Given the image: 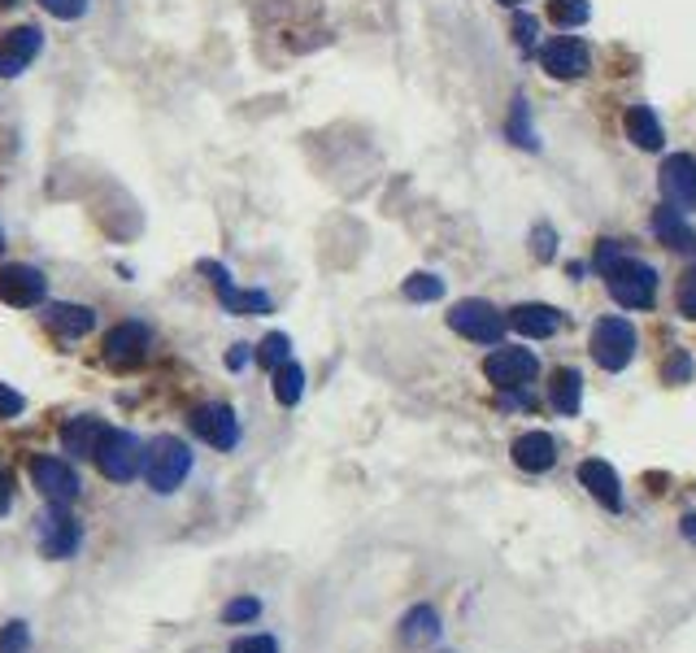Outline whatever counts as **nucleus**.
<instances>
[{
  "label": "nucleus",
  "instance_id": "obj_11",
  "mask_svg": "<svg viewBox=\"0 0 696 653\" xmlns=\"http://www.w3.org/2000/svg\"><path fill=\"white\" fill-rule=\"evenodd\" d=\"M40 53H44V31L35 22L13 27L9 35H0V78H18Z\"/></svg>",
  "mask_w": 696,
  "mask_h": 653
},
{
  "label": "nucleus",
  "instance_id": "obj_12",
  "mask_svg": "<svg viewBox=\"0 0 696 653\" xmlns=\"http://www.w3.org/2000/svg\"><path fill=\"white\" fill-rule=\"evenodd\" d=\"M192 432L201 435L205 444H213V449L231 453V449L240 444V419H235L231 406L209 401V406H201V410H192Z\"/></svg>",
  "mask_w": 696,
  "mask_h": 653
},
{
  "label": "nucleus",
  "instance_id": "obj_39",
  "mask_svg": "<svg viewBox=\"0 0 696 653\" xmlns=\"http://www.w3.org/2000/svg\"><path fill=\"white\" fill-rule=\"evenodd\" d=\"M531 244H536V257L549 262V257H553V244H557L553 227H536V231H531Z\"/></svg>",
  "mask_w": 696,
  "mask_h": 653
},
{
  "label": "nucleus",
  "instance_id": "obj_9",
  "mask_svg": "<svg viewBox=\"0 0 696 653\" xmlns=\"http://www.w3.org/2000/svg\"><path fill=\"white\" fill-rule=\"evenodd\" d=\"M0 301L13 309H35L49 301V280L44 271L27 266V262H4L0 266Z\"/></svg>",
  "mask_w": 696,
  "mask_h": 653
},
{
  "label": "nucleus",
  "instance_id": "obj_38",
  "mask_svg": "<svg viewBox=\"0 0 696 653\" xmlns=\"http://www.w3.org/2000/svg\"><path fill=\"white\" fill-rule=\"evenodd\" d=\"M666 379H671V383H688V379H693V358H688L684 349L666 362Z\"/></svg>",
  "mask_w": 696,
  "mask_h": 653
},
{
  "label": "nucleus",
  "instance_id": "obj_22",
  "mask_svg": "<svg viewBox=\"0 0 696 653\" xmlns=\"http://www.w3.org/2000/svg\"><path fill=\"white\" fill-rule=\"evenodd\" d=\"M549 401H553L557 414H566V419L579 414V406H583V375H579L574 366H561V370L553 375V383H549Z\"/></svg>",
  "mask_w": 696,
  "mask_h": 653
},
{
  "label": "nucleus",
  "instance_id": "obj_34",
  "mask_svg": "<svg viewBox=\"0 0 696 653\" xmlns=\"http://www.w3.org/2000/svg\"><path fill=\"white\" fill-rule=\"evenodd\" d=\"M536 31H540V27H536V18H531V13H514V44H518L523 53H531V49H536Z\"/></svg>",
  "mask_w": 696,
  "mask_h": 653
},
{
  "label": "nucleus",
  "instance_id": "obj_7",
  "mask_svg": "<svg viewBox=\"0 0 696 653\" xmlns=\"http://www.w3.org/2000/svg\"><path fill=\"white\" fill-rule=\"evenodd\" d=\"M635 327L626 318H601L592 327V362L601 370H623L635 358Z\"/></svg>",
  "mask_w": 696,
  "mask_h": 653
},
{
  "label": "nucleus",
  "instance_id": "obj_36",
  "mask_svg": "<svg viewBox=\"0 0 696 653\" xmlns=\"http://www.w3.org/2000/svg\"><path fill=\"white\" fill-rule=\"evenodd\" d=\"M22 410H27V397L13 392L9 383H0V419H18Z\"/></svg>",
  "mask_w": 696,
  "mask_h": 653
},
{
  "label": "nucleus",
  "instance_id": "obj_26",
  "mask_svg": "<svg viewBox=\"0 0 696 653\" xmlns=\"http://www.w3.org/2000/svg\"><path fill=\"white\" fill-rule=\"evenodd\" d=\"M549 18L566 31V27H583L592 18V9H588V0H549Z\"/></svg>",
  "mask_w": 696,
  "mask_h": 653
},
{
  "label": "nucleus",
  "instance_id": "obj_28",
  "mask_svg": "<svg viewBox=\"0 0 696 653\" xmlns=\"http://www.w3.org/2000/svg\"><path fill=\"white\" fill-rule=\"evenodd\" d=\"M405 296L410 301H440L444 296V280L440 275H410L405 280Z\"/></svg>",
  "mask_w": 696,
  "mask_h": 653
},
{
  "label": "nucleus",
  "instance_id": "obj_25",
  "mask_svg": "<svg viewBox=\"0 0 696 653\" xmlns=\"http://www.w3.org/2000/svg\"><path fill=\"white\" fill-rule=\"evenodd\" d=\"M300 392H305V370L296 362H283L275 370V401L278 406H296Z\"/></svg>",
  "mask_w": 696,
  "mask_h": 653
},
{
  "label": "nucleus",
  "instance_id": "obj_5",
  "mask_svg": "<svg viewBox=\"0 0 696 653\" xmlns=\"http://www.w3.org/2000/svg\"><path fill=\"white\" fill-rule=\"evenodd\" d=\"M35 536H40V549H44L49 558H57V562L74 558L78 545H83V527H78V518H74L70 506H62V502H49V509H44L40 523H35Z\"/></svg>",
  "mask_w": 696,
  "mask_h": 653
},
{
  "label": "nucleus",
  "instance_id": "obj_31",
  "mask_svg": "<svg viewBox=\"0 0 696 653\" xmlns=\"http://www.w3.org/2000/svg\"><path fill=\"white\" fill-rule=\"evenodd\" d=\"M623 257L626 253H623V244H619V240H601V244H597V253H592V266H597L601 275H610Z\"/></svg>",
  "mask_w": 696,
  "mask_h": 653
},
{
  "label": "nucleus",
  "instance_id": "obj_33",
  "mask_svg": "<svg viewBox=\"0 0 696 653\" xmlns=\"http://www.w3.org/2000/svg\"><path fill=\"white\" fill-rule=\"evenodd\" d=\"M675 301H679V314H684V318H696V266H688V271H684Z\"/></svg>",
  "mask_w": 696,
  "mask_h": 653
},
{
  "label": "nucleus",
  "instance_id": "obj_18",
  "mask_svg": "<svg viewBox=\"0 0 696 653\" xmlns=\"http://www.w3.org/2000/svg\"><path fill=\"white\" fill-rule=\"evenodd\" d=\"M553 462H557V440L549 432H527L514 440V466L518 471L545 475V471H553Z\"/></svg>",
  "mask_w": 696,
  "mask_h": 653
},
{
  "label": "nucleus",
  "instance_id": "obj_14",
  "mask_svg": "<svg viewBox=\"0 0 696 653\" xmlns=\"http://www.w3.org/2000/svg\"><path fill=\"white\" fill-rule=\"evenodd\" d=\"M201 271L209 275V284L218 292V301L231 309V314H271V296L266 292H240L231 284V271L218 266V262H201Z\"/></svg>",
  "mask_w": 696,
  "mask_h": 653
},
{
  "label": "nucleus",
  "instance_id": "obj_19",
  "mask_svg": "<svg viewBox=\"0 0 696 653\" xmlns=\"http://www.w3.org/2000/svg\"><path fill=\"white\" fill-rule=\"evenodd\" d=\"M44 323H49L57 336L78 340V336H87V331L96 327V309H92V305H78V301H53V305L44 309Z\"/></svg>",
  "mask_w": 696,
  "mask_h": 653
},
{
  "label": "nucleus",
  "instance_id": "obj_42",
  "mask_svg": "<svg viewBox=\"0 0 696 653\" xmlns=\"http://www.w3.org/2000/svg\"><path fill=\"white\" fill-rule=\"evenodd\" d=\"M684 536H688V540L696 545V514H688V518H684Z\"/></svg>",
  "mask_w": 696,
  "mask_h": 653
},
{
  "label": "nucleus",
  "instance_id": "obj_17",
  "mask_svg": "<svg viewBox=\"0 0 696 653\" xmlns=\"http://www.w3.org/2000/svg\"><path fill=\"white\" fill-rule=\"evenodd\" d=\"M579 484L592 493V502H601L605 509H623V484H619V475H614L610 462L588 457V462L579 466Z\"/></svg>",
  "mask_w": 696,
  "mask_h": 653
},
{
  "label": "nucleus",
  "instance_id": "obj_35",
  "mask_svg": "<svg viewBox=\"0 0 696 653\" xmlns=\"http://www.w3.org/2000/svg\"><path fill=\"white\" fill-rule=\"evenodd\" d=\"M231 653H278V641L275 636H266V632H257V636H240V641H231Z\"/></svg>",
  "mask_w": 696,
  "mask_h": 653
},
{
  "label": "nucleus",
  "instance_id": "obj_3",
  "mask_svg": "<svg viewBox=\"0 0 696 653\" xmlns=\"http://www.w3.org/2000/svg\"><path fill=\"white\" fill-rule=\"evenodd\" d=\"M96 466L105 480L114 484H131L139 471H144V444L123 428H109L96 444Z\"/></svg>",
  "mask_w": 696,
  "mask_h": 653
},
{
  "label": "nucleus",
  "instance_id": "obj_29",
  "mask_svg": "<svg viewBox=\"0 0 696 653\" xmlns=\"http://www.w3.org/2000/svg\"><path fill=\"white\" fill-rule=\"evenodd\" d=\"M40 9L57 22H78L87 13V0H40Z\"/></svg>",
  "mask_w": 696,
  "mask_h": 653
},
{
  "label": "nucleus",
  "instance_id": "obj_6",
  "mask_svg": "<svg viewBox=\"0 0 696 653\" xmlns=\"http://www.w3.org/2000/svg\"><path fill=\"white\" fill-rule=\"evenodd\" d=\"M540 370V358L531 349H514V345H496L487 354L484 375L500 388V392H523Z\"/></svg>",
  "mask_w": 696,
  "mask_h": 653
},
{
  "label": "nucleus",
  "instance_id": "obj_24",
  "mask_svg": "<svg viewBox=\"0 0 696 653\" xmlns=\"http://www.w3.org/2000/svg\"><path fill=\"white\" fill-rule=\"evenodd\" d=\"M435 636H440V614H435L431 605H414V610L401 619V641H405L410 650L431 645Z\"/></svg>",
  "mask_w": 696,
  "mask_h": 653
},
{
  "label": "nucleus",
  "instance_id": "obj_2",
  "mask_svg": "<svg viewBox=\"0 0 696 653\" xmlns=\"http://www.w3.org/2000/svg\"><path fill=\"white\" fill-rule=\"evenodd\" d=\"M449 327H453L457 336H466V340L500 345V336H505V327H509V314H500L492 301L471 296V301H457V305L449 309Z\"/></svg>",
  "mask_w": 696,
  "mask_h": 653
},
{
  "label": "nucleus",
  "instance_id": "obj_37",
  "mask_svg": "<svg viewBox=\"0 0 696 653\" xmlns=\"http://www.w3.org/2000/svg\"><path fill=\"white\" fill-rule=\"evenodd\" d=\"M31 641V632H27V623H9L4 632H0V653H13V650H22Z\"/></svg>",
  "mask_w": 696,
  "mask_h": 653
},
{
  "label": "nucleus",
  "instance_id": "obj_16",
  "mask_svg": "<svg viewBox=\"0 0 696 653\" xmlns=\"http://www.w3.org/2000/svg\"><path fill=\"white\" fill-rule=\"evenodd\" d=\"M509 327L518 331V336H531V340H549L561 331V314H557L553 305H540V301H523V305H514L509 309Z\"/></svg>",
  "mask_w": 696,
  "mask_h": 653
},
{
  "label": "nucleus",
  "instance_id": "obj_40",
  "mask_svg": "<svg viewBox=\"0 0 696 653\" xmlns=\"http://www.w3.org/2000/svg\"><path fill=\"white\" fill-rule=\"evenodd\" d=\"M249 358H253V349H249V345H231L226 366H231V370H244V366H249Z\"/></svg>",
  "mask_w": 696,
  "mask_h": 653
},
{
  "label": "nucleus",
  "instance_id": "obj_21",
  "mask_svg": "<svg viewBox=\"0 0 696 653\" xmlns=\"http://www.w3.org/2000/svg\"><path fill=\"white\" fill-rule=\"evenodd\" d=\"M653 235H657L666 249H675V253H696V231L684 222V214L671 210V206H662V210L653 214Z\"/></svg>",
  "mask_w": 696,
  "mask_h": 653
},
{
  "label": "nucleus",
  "instance_id": "obj_8",
  "mask_svg": "<svg viewBox=\"0 0 696 653\" xmlns=\"http://www.w3.org/2000/svg\"><path fill=\"white\" fill-rule=\"evenodd\" d=\"M657 188H662V201L679 214L696 210V157L693 152H671L657 170Z\"/></svg>",
  "mask_w": 696,
  "mask_h": 653
},
{
  "label": "nucleus",
  "instance_id": "obj_13",
  "mask_svg": "<svg viewBox=\"0 0 696 653\" xmlns=\"http://www.w3.org/2000/svg\"><path fill=\"white\" fill-rule=\"evenodd\" d=\"M540 66L553 74V78H583V74L592 71V53H588L583 40L557 35V40H549V44L540 49Z\"/></svg>",
  "mask_w": 696,
  "mask_h": 653
},
{
  "label": "nucleus",
  "instance_id": "obj_45",
  "mask_svg": "<svg viewBox=\"0 0 696 653\" xmlns=\"http://www.w3.org/2000/svg\"><path fill=\"white\" fill-rule=\"evenodd\" d=\"M0 4H18V0H0Z\"/></svg>",
  "mask_w": 696,
  "mask_h": 653
},
{
  "label": "nucleus",
  "instance_id": "obj_1",
  "mask_svg": "<svg viewBox=\"0 0 696 653\" xmlns=\"http://www.w3.org/2000/svg\"><path fill=\"white\" fill-rule=\"evenodd\" d=\"M144 484L157 493V497H170L183 488V480L192 475V449L179 440V435H152L144 444Z\"/></svg>",
  "mask_w": 696,
  "mask_h": 653
},
{
  "label": "nucleus",
  "instance_id": "obj_4",
  "mask_svg": "<svg viewBox=\"0 0 696 653\" xmlns=\"http://www.w3.org/2000/svg\"><path fill=\"white\" fill-rule=\"evenodd\" d=\"M605 284H610V296H614L623 309H648V305L657 301V271H653L648 262H640V257H623V262L605 275Z\"/></svg>",
  "mask_w": 696,
  "mask_h": 653
},
{
  "label": "nucleus",
  "instance_id": "obj_41",
  "mask_svg": "<svg viewBox=\"0 0 696 653\" xmlns=\"http://www.w3.org/2000/svg\"><path fill=\"white\" fill-rule=\"evenodd\" d=\"M9 506H13V484H9V471L0 466V514H9Z\"/></svg>",
  "mask_w": 696,
  "mask_h": 653
},
{
  "label": "nucleus",
  "instance_id": "obj_20",
  "mask_svg": "<svg viewBox=\"0 0 696 653\" xmlns=\"http://www.w3.org/2000/svg\"><path fill=\"white\" fill-rule=\"evenodd\" d=\"M109 432L96 414H78V419H70L66 428H62V449H66L70 457H96V444H101V435Z\"/></svg>",
  "mask_w": 696,
  "mask_h": 653
},
{
  "label": "nucleus",
  "instance_id": "obj_32",
  "mask_svg": "<svg viewBox=\"0 0 696 653\" xmlns=\"http://www.w3.org/2000/svg\"><path fill=\"white\" fill-rule=\"evenodd\" d=\"M509 136H514V145L536 148V136L527 131V101H523V96L514 101V118H509Z\"/></svg>",
  "mask_w": 696,
  "mask_h": 653
},
{
  "label": "nucleus",
  "instance_id": "obj_44",
  "mask_svg": "<svg viewBox=\"0 0 696 653\" xmlns=\"http://www.w3.org/2000/svg\"><path fill=\"white\" fill-rule=\"evenodd\" d=\"M0 249H4V231H0Z\"/></svg>",
  "mask_w": 696,
  "mask_h": 653
},
{
  "label": "nucleus",
  "instance_id": "obj_10",
  "mask_svg": "<svg viewBox=\"0 0 696 653\" xmlns=\"http://www.w3.org/2000/svg\"><path fill=\"white\" fill-rule=\"evenodd\" d=\"M31 480L49 502H62V506L78 502V493H83V480L66 457H31Z\"/></svg>",
  "mask_w": 696,
  "mask_h": 653
},
{
  "label": "nucleus",
  "instance_id": "obj_27",
  "mask_svg": "<svg viewBox=\"0 0 696 653\" xmlns=\"http://www.w3.org/2000/svg\"><path fill=\"white\" fill-rule=\"evenodd\" d=\"M257 362L266 366V370H278L283 362H292V340H287L283 331H271V336L257 345Z\"/></svg>",
  "mask_w": 696,
  "mask_h": 653
},
{
  "label": "nucleus",
  "instance_id": "obj_23",
  "mask_svg": "<svg viewBox=\"0 0 696 653\" xmlns=\"http://www.w3.org/2000/svg\"><path fill=\"white\" fill-rule=\"evenodd\" d=\"M626 136H631V145H640L644 152H657L662 148V123H657V114L648 109V105H631L626 109Z\"/></svg>",
  "mask_w": 696,
  "mask_h": 653
},
{
  "label": "nucleus",
  "instance_id": "obj_43",
  "mask_svg": "<svg viewBox=\"0 0 696 653\" xmlns=\"http://www.w3.org/2000/svg\"><path fill=\"white\" fill-rule=\"evenodd\" d=\"M500 4H518V0H500Z\"/></svg>",
  "mask_w": 696,
  "mask_h": 653
},
{
  "label": "nucleus",
  "instance_id": "obj_30",
  "mask_svg": "<svg viewBox=\"0 0 696 653\" xmlns=\"http://www.w3.org/2000/svg\"><path fill=\"white\" fill-rule=\"evenodd\" d=\"M257 614H262V601H257V597H235V601H226V610H222L226 623H249V619H257Z\"/></svg>",
  "mask_w": 696,
  "mask_h": 653
},
{
  "label": "nucleus",
  "instance_id": "obj_15",
  "mask_svg": "<svg viewBox=\"0 0 696 653\" xmlns=\"http://www.w3.org/2000/svg\"><path fill=\"white\" fill-rule=\"evenodd\" d=\"M148 327L144 323H118V327H109V336H105V358L114 366H131V362H139L144 354H148Z\"/></svg>",
  "mask_w": 696,
  "mask_h": 653
}]
</instances>
